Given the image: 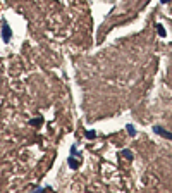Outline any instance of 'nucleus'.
<instances>
[{
  "instance_id": "0eeeda50",
  "label": "nucleus",
  "mask_w": 172,
  "mask_h": 193,
  "mask_svg": "<svg viewBox=\"0 0 172 193\" xmlns=\"http://www.w3.org/2000/svg\"><path fill=\"white\" fill-rule=\"evenodd\" d=\"M127 131H129V135H134V128L131 124H127Z\"/></svg>"
},
{
  "instance_id": "7ed1b4c3",
  "label": "nucleus",
  "mask_w": 172,
  "mask_h": 193,
  "mask_svg": "<svg viewBox=\"0 0 172 193\" xmlns=\"http://www.w3.org/2000/svg\"><path fill=\"white\" fill-rule=\"evenodd\" d=\"M69 164H71V167H72V169H76V167H77V162L74 160V159H69Z\"/></svg>"
},
{
  "instance_id": "f257e3e1",
  "label": "nucleus",
  "mask_w": 172,
  "mask_h": 193,
  "mask_svg": "<svg viewBox=\"0 0 172 193\" xmlns=\"http://www.w3.org/2000/svg\"><path fill=\"white\" fill-rule=\"evenodd\" d=\"M155 133H160V135H162V136H165L167 140H172V133H169V131H165V129H162V128H158V126L155 128Z\"/></svg>"
},
{
  "instance_id": "6e6552de",
  "label": "nucleus",
  "mask_w": 172,
  "mask_h": 193,
  "mask_svg": "<svg viewBox=\"0 0 172 193\" xmlns=\"http://www.w3.org/2000/svg\"><path fill=\"white\" fill-rule=\"evenodd\" d=\"M38 123H41V119H33V121H31V124H33V126H36Z\"/></svg>"
},
{
  "instance_id": "39448f33",
  "label": "nucleus",
  "mask_w": 172,
  "mask_h": 193,
  "mask_svg": "<svg viewBox=\"0 0 172 193\" xmlns=\"http://www.w3.org/2000/svg\"><path fill=\"white\" fill-rule=\"evenodd\" d=\"M124 155H126V159H129V160L133 159V155H131V152H129V150H124Z\"/></svg>"
},
{
  "instance_id": "423d86ee",
  "label": "nucleus",
  "mask_w": 172,
  "mask_h": 193,
  "mask_svg": "<svg viewBox=\"0 0 172 193\" xmlns=\"http://www.w3.org/2000/svg\"><path fill=\"white\" fill-rule=\"evenodd\" d=\"M86 136H88L90 140H91V138H95V131H88V133H86Z\"/></svg>"
},
{
  "instance_id": "1a4fd4ad",
  "label": "nucleus",
  "mask_w": 172,
  "mask_h": 193,
  "mask_svg": "<svg viewBox=\"0 0 172 193\" xmlns=\"http://www.w3.org/2000/svg\"><path fill=\"white\" fill-rule=\"evenodd\" d=\"M162 2H169V0H162Z\"/></svg>"
},
{
  "instance_id": "20e7f679",
  "label": "nucleus",
  "mask_w": 172,
  "mask_h": 193,
  "mask_svg": "<svg viewBox=\"0 0 172 193\" xmlns=\"http://www.w3.org/2000/svg\"><path fill=\"white\" fill-rule=\"evenodd\" d=\"M157 28H158V35H160V36H165V31H163V28H162V26L158 24Z\"/></svg>"
},
{
  "instance_id": "f03ea898",
  "label": "nucleus",
  "mask_w": 172,
  "mask_h": 193,
  "mask_svg": "<svg viewBox=\"0 0 172 193\" xmlns=\"http://www.w3.org/2000/svg\"><path fill=\"white\" fill-rule=\"evenodd\" d=\"M9 38H10V29L5 26V28H4V40H5V41H9Z\"/></svg>"
}]
</instances>
